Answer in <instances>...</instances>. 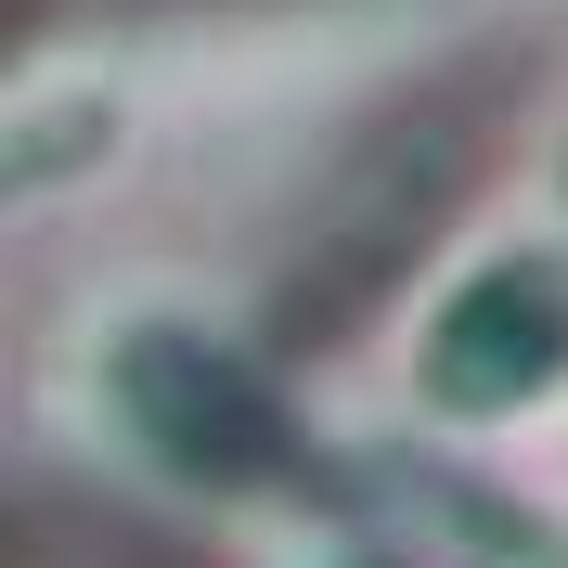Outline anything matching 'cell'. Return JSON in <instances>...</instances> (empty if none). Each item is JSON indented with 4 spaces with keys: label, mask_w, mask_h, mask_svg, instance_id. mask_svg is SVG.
Returning a JSON list of instances; mask_svg holds the SVG:
<instances>
[{
    "label": "cell",
    "mask_w": 568,
    "mask_h": 568,
    "mask_svg": "<svg viewBox=\"0 0 568 568\" xmlns=\"http://www.w3.org/2000/svg\"><path fill=\"white\" fill-rule=\"evenodd\" d=\"M104 400H116V426H130L142 453L169 465V478H194V491H272V478L311 465L284 388L246 349L194 336V323H130L104 349Z\"/></svg>",
    "instance_id": "cell-1"
},
{
    "label": "cell",
    "mask_w": 568,
    "mask_h": 568,
    "mask_svg": "<svg viewBox=\"0 0 568 568\" xmlns=\"http://www.w3.org/2000/svg\"><path fill=\"white\" fill-rule=\"evenodd\" d=\"M414 375H426V400H439L453 426H491V414L556 400V375H568V272H556L542 246L478 258V272L426 311Z\"/></svg>",
    "instance_id": "cell-2"
},
{
    "label": "cell",
    "mask_w": 568,
    "mask_h": 568,
    "mask_svg": "<svg viewBox=\"0 0 568 568\" xmlns=\"http://www.w3.org/2000/svg\"><path fill=\"white\" fill-rule=\"evenodd\" d=\"M349 504L388 530V556H414V568H568V530L542 504L491 491L478 465H439V453H362Z\"/></svg>",
    "instance_id": "cell-3"
},
{
    "label": "cell",
    "mask_w": 568,
    "mask_h": 568,
    "mask_svg": "<svg viewBox=\"0 0 568 568\" xmlns=\"http://www.w3.org/2000/svg\"><path fill=\"white\" fill-rule=\"evenodd\" d=\"M65 142H116V104H104V91H91V104H27V116H13V169H0V181H13V207L52 194L65 169H91V155H65Z\"/></svg>",
    "instance_id": "cell-4"
},
{
    "label": "cell",
    "mask_w": 568,
    "mask_h": 568,
    "mask_svg": "<svg viewBox=\"0 0 568 568\" xmlns=\"http://www.w3.org/2000/svg\"><path fill=\"white\" fill-rule=\"evenodd\" d=\"M336 568H414V556H388V542H375V556H336Z\"/></svg>",
    "instance_id": "cell-5"
}]
</instances>
